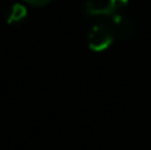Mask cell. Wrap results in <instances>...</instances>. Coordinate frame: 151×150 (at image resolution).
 Segmentation results:
<instances>
[{
  "label": "cell",
  "mask_w": 151,
  "mask_h": 150,
  "mask_svg": "<svg viewBox=\"0 0 151 150\" xmlns=\"http://www.w3.org/2000/svg\"><path fill=\"white\" fill-rule=\"evenodd\" d=\"M24 1L29 3V4L35 5V7H44V5H47L48 3L50 1V0H24Z\"/></svg>",
  "instance_id": "4"
},
{
  "label": "cell",
  "mask_w": 151,
  "mask_h": 150,
  "mask_svg": "<svg viewBox=\"0 0 151 150\" xmlns=\"http://www.w3.org/2000/svg\"><path fill=\"white\" fill-rule=\"evenodd\" d=\"M126 1L125 0H90L85 4L83 9L85 13L90 16L98 15H115L123 7Z\"/></svg>",
  "instance_id": "2"
},
{
  "label": "cell",
  "mask_w": 151,
  "mask_h": 150,
  "mask_svg": "<svg viewBox=\"0 0 151 150\" xmlns=\"http://www.w3.org/2000/svg\"><path fill=\"white\" fill-rule=\"evenodd\" d=\"M27 17V8L23 4H15L8 15V24H19Z\"/></svg>",
  "instance_id": "3"
},
{
  "label": "cell",
  "mask_w": 151,
  "mask_h": 150,
  "mask_svg": "<svg viewBox=\"0 0 151 150\" xmlns=\"http://www.w3.org/2000/svg\"><path fill=\"white\" fill-rule=\"evenodd\" d=\"M114 36L115 35L113 32L111 25L105 23L96 24L88 35L89 48L91 50H94V52H101V50L106 49L111 44Z\"/></svg>",
  "instance_id": "1"
}]
</instances>
